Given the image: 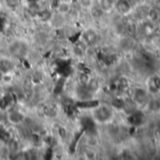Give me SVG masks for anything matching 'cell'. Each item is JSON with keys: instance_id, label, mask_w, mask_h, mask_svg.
Listing matches in <instances>:
<instances>
[{"instance_id": "cell-15", "label": "cell", "mask_w": 160, "mask_h": 160, "mask_svg": "<svg viewBox=\"0 0 160 160\" xmlns=\"http://www.w3.org/2000/svg\"><path fill=\"white\" fill-rule=\"evenodd\" d=\"M83 157L85 159H96L98 158V153L96 148L86 146V148L83 150Z\"/></svg>"}, {"instance_id": "cell-1", "label": "cell", "mask_w": 160, "mask_h": 160, "mask_svg": "<svg viewBox=\"0 0 160 160\" xmlns=\"http://www.w3.org/2000/svg\"><path fill=\"white\" fill-rule=\"evenodd\" d=\"M115 115L114 109L110 104H98L91 109V118L96 124L107 125L113 121Z\"/></svg>"}, {"instance_id": "cell-13", "label": "cell", "mask_w": 160, "mask_h": 160, "mask_svg": "<svg viewBox=\"0 0 160 160\" xmlns=\"http://www.w3.org/2000/svg\"><path fill=\"white\" fill-rule=\"evenodd\" d=\"M89 13H90V16L93 18V19H95V20H99V19H101L104 15H105V13H104V11L98 7V5L97 4H95L89 10Z\"/></svg>"}, {"instance_id": "cell-23", "label": "cell", "mask_w": 160, "mask_h": 160, "mask_svg": "<svg viewBox=\"0 0 160 160\" xmlns=\"http://www.w3.org/2000/svg\"><path fill=\"white\" fill-rule=\"evenodd\" d=\"M158 1H159V2H160V0H158Z\"/></svg>"}, {"instance_id": "cell-17", "label": "cell", "mask_w": 160, "mask_h": 160, "mask_svg": "<svg viewBox=\"0 0 160 160\" xmlns=\"http://www.w3.org/2000/svg\"><path fill=\"white\" fill-rule=\"evenodd\" d=\"M38 15L40 21H42V22H49L52 19V12L49 9L39 10V12L38 13Z\"/></svg>"}, {"instance_id": "cell-2", "label": "cell", "mask_w": 160, "mask_h": 160, "mask_svg": "<svg viewBox=\"0 0 160 160\" xmlns=\"http://www.w3.org/2000/svg\"><path fill=\"white\" fill-rule=\"evenodd\" d=\"M130 98L135 103L138 109L140 108H145L148 104L149 100L151 99V95L147 91L145 87H135L131 90Z\"/></svg>"}, {"instance_id": "cell-3", "label": "cell", "mask_w": 160, "mask_h": 160, "mask_svg": "<svg viewBox=\"0 0 160 160\" xmlns=\"http://www.w3.org/2000/svg\"><path fill=\"white\" fill-rule=\"evenodd\" d=\"M157 31H158L157 24L147 19L140 22V23L138 24L137 33L141 32V34L144 38H153L156 36Z\"/></svg>"}, {"instance_id": "cell-5", "label": "cell", "mask_w": 160, "mask_h": 160, "mask_svg": "<svg viewBox=\"0 0 160 160\" xmlns=\"http://www.w3.org/2000/svg\"><path fill=\"white\" fill-rule=\"evenodd\" d=\"M82 39L87 46H96L99 41V35L94 28H87L82 34Z\"/></svg>"}, {"instance_id": "cell-8", "label": "cell", "mask_w": 160, "mask_h": 160, "mask_svg": "<svg viewBox=\"0 0 160 160\" xmlns=\"http://www.w3.org/2000/svg\"><path fill=\"white\" fill-rule=\"evenodd\" d=\"M7 121L13 126H19L24 121V115L19 111H9L7 112Z\"/></svg>"}, {"instance_id": "cell-22", "label": "cell", "mask_w": 160, "mask_h": 160, "mask_svg": "<svg viewBox=\"0 0 160 160\" xmlns=\"http://www.w3.org/2000/svg\"><path fill=\"white\" fill-rule=\"evenodd\" d=\"M4 76H5V73H3L2 71H0V82L4 80Z\"/></svg>"}, {"instance_id": "cell-7", "label": "cell", "mask_w": 160, "mask_h": 160, "mask_svg": "<svg viewBox=\"0 0 160 160\" xmlns=\"http://www.w3.org/2000/svg\"><path fill=\"white\" fill-rule=\"evenodd\" d=\"M9 52L14 56H17V57L23 56L26 53V52H27V45L24 42L16 41V42H14V43H12L10 45Z\"/></svg>"}, {"instance_id": "cell-12", "label": "cell", "mask_w": 160, "mask_h": 160, "mask_svg": "<svg viewBox=\"0 0 160 160\" xmlns=\"http://www.w3.org/2000/svg\"><path fill=\"white\" fill-rule=\"evenodd\" d=\"M147 20L153 22L154 23H156L158 25V22L160 21L159 9H158L157 8H154V7H150L149 11H148V15H147Z\"/></svg>"}, {"instance_id": "cell-20", "label": "cell", "mask_w": 160, "mask_h": 160, "mask_svg": "<svg viewBox=\"0 0 160 160\" xmlns=\"http://www.w3.org/2000/svg\"><path fill=\"white\" fill-rule=\"evenodd\" d=\"M57 132H58V135H59L62 139H65V138L67 137L68 131H67V129H66L64 127H59L58 129H57Z\"/></svg>"}, {"instance_id": "cell-4", "label": "cell", "mask_w": 160, "mask_h": 160, "mask_svg": "<svg viewBox=\"0 0 160 160\" xmlns=\"http://www.w3.org/2000/svg\"><path fill=\"white\" fill-rule=\"evenodd\" d=\"M145 88L151 96L160 95V76L158 74H152L145 82Z\"/></svg>"}, {"instance_id": "cell-11", "label": "cell", "mask_w": 160, "mask_h": 160, "mask_svg": "<svg viewBox=\"0 0 160 160\" xmlns=\"http://www.w3.org/2000/svg\"><path fill=\"white\" fill-rule=\"evenodd\" d=\"M85 86L92 95H96L100 88V82H98V79L91 77V79L88 81V82L85 84Z\"/></svg>"}, {"instance_id": "cell-16", "label": "cell", "mask_w": 160, "mask_h": 160, "mask_svg": "<svg viewBox=\"0 0 160 160\" xmlns=\"http://www.w3.org/2000/svg\"><path fill=\"white\" fill-rule=\"evenodd\" d=\"M12 63L8 60V59H0V71H2L3 73H7L9 72L12 69Z\"/></svg>"}, {"instance_id": "cell-10", "label": "cell", "mask_w": 160, "mask_h": 160, "mask_svg": "<svg viewBox=\"0 0 160 160\" xmlns=\"http://www.w3.org/2000/svg\"><path fill=\"white\" fill-rule=\"evenodd\" d=\"M98 5L105 14H111L114 11V2L112 0H98Z\"/></svg>"}, {"instance_id": "cell-9", "label": "cell", "mask_w": 160, "mask_h": 160, "mask_svg": "<svg viewBox=\"0 0 160 160\" xmlns=\"http://www.w3.org/2000/svg\"><path fill=\"white\" fill-rule=\"evenodd\" d=\"M55 10L57 11V13L59 15H68L71 12L72 10V7L71 4L69 3V1L68 0H60L57 4V6L55 7Z\"/></svg>"}, {"instance_id": "cell-19", "label": "cell", "mask_w": 160, "mask_h": 160, "mask_svg": "<svg viewBox=\"0 0 160 160\" xmlns=\"http://www.w3.org/2000/svg\"><path fill=\"white\" fill-rule=\"evenodd\" d=\"M8 151H9L10 153H15V152H17L18 149H19V143H18V142L15 141V140L9 141V142H8Z\"/></svg>"}, {"instance_id": "cell-18", "label": "cell", "mask_w": 160, "mask_h": 160, "mask_svg": "<svg viewBox=\"0 0 160 160\" xmlns=\"http://www.w3.org/2000/svg\"><path fill=\"white\" fill-rule=\"evenodd\" d=\"M78 3L82 8L89 10L95 5V0H78Z\"/></svg>"}, {"instance_id": "cell-21", "label": "cell", "mask_w": 160, "mask_h": 160, "mask_svg": "<svg viewBox=\"0 0 160 160\" xmlns=\"http://www.w3.org/2000/svg\"><path fill=\"white\" fill-rule=\"evenodd\" d=\"M6 3L9 8H13L19 5V0H6Z\"/></svg>"}, {"instance_id": "cell-6", "label": "cell", "mask_w": 160, "mask_h": 160, "mask_svg": "<svg viewBox=\"0 0 160 160\" xmlns=\"http://www.w3.org/2000/svg\"><path fill=\"white\" fill-rule=\"evenodd\" d=\"M133 6L130 0H116L114 3V11L118 14L124 15H130L133 11Z\"/></svg>"}, {"instance_id": "cell-14", "label": "cell", "mask_w": 160, "mask_h": 160, "mask_svg": "<svg viewBox=\"0 0 160 160\" xmlns=\"http://www.w3.org/2000/svg\"><path fill=\"white\" fill-rule=\"evenodd\" d=\"M85 144L88 147L97 148L98 146V144H99V140H98V138L95 134L90 133L85 138Z\"/></svg>"}]
</instances>
